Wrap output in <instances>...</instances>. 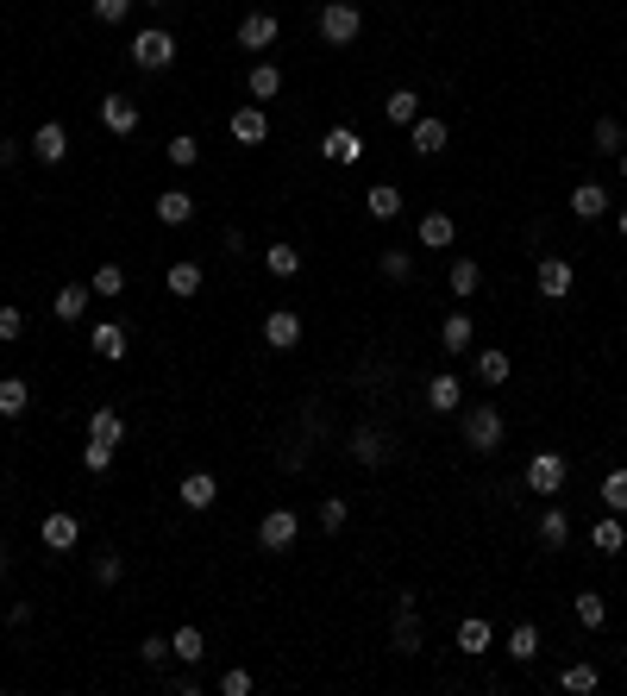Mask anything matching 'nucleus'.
Listing matches in <instances>:
<instances>
[{"mask_svg": "<svg viewBox=\"0 0 627 696\" xmlns=\"http://www.w3.org/2000/svg\"><path fill=\"white\" fill-rule=\"evenodd\" d=\"M170 690H176V696H195V690H201V678H195V671H182V678H170Z\"/></svg>", "mask_w": 627, "mask_h": 696, "instance_id": "5fc2aeb1", "label": "nucleus"}, {"mask_svg": "<svg viewBox=\"0 0 627 696\" xmlns=\"http://www.w3.org/2000/svg\"><path fill=\"white\" fill-rule=\"evenodd\" d=\"M396 653H421V615H414V596L396 602Z\"/></svg>", "mask_w": 627, "mask_h": 696, "instance_id": "a878e982", "label": "nucleus"}, {"mask_svg": "<svg viewBox=\"0 0 627 696\" xmlns=\"http://www.w3.org/2000/svg\"><path fill=\"white\" fill-rule=\"evenodd\" d=\"M615 232H621V239H627V207H621V214H615Z\"/></svg>", "mask_w": 627, "mask_h": 696, "instance_id": "4d7b16f0", "label": "nucleus"}, {"mask_svg": "<svg viewBox=\"0 0 627 696\" xmlns=\"http://www.w3.org/2000/svg\"><path fill=\"white\" fill-rule=\"evenodd\" d=\"M264 270H270V276H283V283H289V276L301 270V251H295V245H264Z\"/></svg>", "mask_w": 627, "mask_h": 696, "instance_id": "37998d69", "label": "nucleus"}, {"mask_svg": "<svg viewBox=\"0 0 627 696\" xmlns=\"http://www.w3.org/2000/svg\"><path fill=\"white\" fill-rule=\"evenodd\" d=\"M458 433H464V452H477V458H490V452L508 446V421H502L496 402H471L464 421H458Z\"/></svg>", "mask_w": 627, "mask_h": 696, "instance_id": "f257e3e1", "label": "nucleus"}, {"mask_svg": "<svg viewBox=\"0 0 627 696\" xmlns=\"http://www.w3.org/2000/svg\"><path fill=\"white\" fill-rule=\"evenodd\" d=\"M301 540V515H295V508H270V515L258 521V546L264 552H289Z\"/></svg>", "mask_w": 627, "mask_h": 696, "instance_id": "39448f33", "label": "nucleus"}, {"mask_svg": "<svg viewBox=\"0 0 627 696\" xmlns=\"http://www.w3.org/2000/svg\"><path fill=\"white\" fill-rule=\"evenodd\" d=\"M320 157H327V164H339V170H345V164H358V157H364V138H358L352 126H333L327 138H320Z\"/></svg>", "mask_w": 627, "mask_h": 696, "instance_id": "f8f14e48", "label": "nucleus"}, {"mask_svg": "<svg viewBox=\"0 0 627 696\" xmlns=\"http://www.w3.org/2000/svg\"><path fill=\"white\" fill-rule=\"evenodd\" d=\"M477 377L490 389H502L508 377H515V358H508V352H477Z\"/></svg>", "mask_w": 627, "mask_h": 696, "instance_id": "58836bf2", "label": "nucleus"}, {"mask_svg": "<svg viewBox=\"0 0 627 696\" xmlns=\"http://www.w3.org/2000/svg\"><path fill=\"white\" fill-rule=\"evenodd\" d=\"M364 214L370 220H396L402 214V189H396V182H370V189H364Z\"/></svg>", "mask_w": 627, "mask_h": 696, "instance_id": "412c9836", "label": "nucleus"}, {"mask_svg": "<svg viewBox=\"0 0 627 696\" xmlns=\"http://www.w3.org/2000/svg\"><path fill=\"white\" fill-rule=\"evenodd\" d=\"M458 653H490V621H483V615L458 621Z\"/></svg>", "mask_w": 627, "mask_h": 696, "instance_id": "a19ab883", "label": "nucleus"}, {"mask_svg": "<svg viewBox=\"0 0 627 696\" xmlns=\"http://www.w3.org/2000/svg\"><path fill=\"white\" fill-rule=\"evenodd\" d=\"M264 345H270V352H295V345H301V314L295 308H270L264 314Z\"/></svg>", "mask_w": 627, "mask_h": 696, "instance_id": "6e6552de", "label": "nucleus"}, {"mask_svg": "<svg viewBox=\"0 0 627 696\" xmlns=\"http://www.w3.org/2000/svg\"><path fill=\"white\" fill-rule=\"evenodd\" d=\"M132 63L151 69V76H157V69H170V63H176V38H170L164 26H145V32L132 38Z\"/></svg>", "mask_w": 627, "mask_h": 696, "instance_id": "7ed1b4c3", "label": "nucleus"}, {"mask_svg": "<svg viewBox=\"0 0 627 696\" xmlns=\"http://www.w3.org/2000/svg\"><path fill=\"white\" fill-rule=\"evenodd\" d=\"M138 120H145V113H138V101H132V95H107V101H101V126H107L113 138H132V132H138Z\"/></svg>", "mask_w": 627, "mask_h": 696, "instance_id": "9d476101", "label": "nucleus"}, {"mask_svg": "<svg viewBox=\"0 0 627 696\" xmlns=\"http://www.w3.org/2000/svg\"><path fill=\"white\" fill-rule=\"evenodd\" d=\"M352 458L364 464V471H377V464L389 458V439H383L377 427H358V433H352Z\"/></svg>", "mask_w": 627, "mask_h": 696, "instance_id": "bb28decb", "label": "nucleus"}, {"mask_svg": "<svg viewBox=\"0 0 627 696\" xmlns=\"http://www.w3.org/2000/svg\"><path fill=\"white\" fill-rule=\"evenodd\" d=\"M602 508H609V515H627V471H621V464L602 477Z\"/></svg>", "mask_w": 627, "mask_h": 696, "instance_id": "49530a36", "label": "nucleus"}, {"mask_svg": "<svg viewBox=\"0 0 627 696\" xmlns=\"http://www.w3.org/2000/svg\"><path fill=\"white\" fill-rule=\"evenodd\" d=\"M170 659H176V665H201V659H207V634H201V628H176V634H170Z\"/></svg>", "mask_w": 627, "mask_h": 696, "instance_id": "c756f323", "label": "nucleus"}, {"mask_svg": "<svg viewBox=\"0 0 627 696\" xmlns=\"http://www.w3.org/2000/svg\"><path fill=\"white\" fill-rule=\"evenodd\" d=\"M164 157H170L176 170H195V164H201V138H195V132H176L170 145H164Z\"/></svg>", "mask_w": 627, "mask_h": 696, "instance_id": "ea45409f", "label": "nucleus"}, {"mask_svg": "<svg viewBox=\"0 0 627 696\" xmlns=\"http://www.w3.org/2000/svg\"><path fill=\"white\" fill-rule=\"evenodd\" d=\"M276 38H283V19H276V13H245L239 19V51H258L264 57Z\"/></svg>", "mask_w": 627, "mask_h": 696, "instance_id": "0eeeda50", "label": "nucleus"}, {"mask_svg": "<svg viewBox=\"0 0 627 696\" xmlns=\"http://www.w3.org/2000/svg\"><path fill=\"white\" fill-rule=\"evenodd\" d=\"M596 684H602V671L590 659H577V665L559 671V690H571V696H596Z\"/></svg>", "mask_w": 627, "mask_h": 696, "instance_id": "f704fd0d", "label": "nucleus"}, {"mask_svg": "<svg viewBox=\"0 0 627 696\" xmlns=\"http://www.w3.org/2000/svg\"><path fill=\"white\" fill-rule=\"evenodd\" d=\"M88 571H95V584H120V577H126V559H120V552H101Z\"/></svg>", "mask_w": 627, "mask_h": 696, "instance_id": "8fccbe9b", "label": "nucleus"}, {"mask_svg": "<svg viewBox=\"0 0 627 696\" xmlns=\"http://www.w3.org/2000/svg\"><path fill=\"white\" fill-rule=\"evenodd\" d=\"M533 289H540L546 301H565V295L577 289V264L552 251V258H540V264H533Z\"/></svg>", "mask_w": 627, "mask_h": 696, "instance_id": "20e7f679", "label": "nucleus"}, {"mask_svg": "<svg viewBox=\"0 0 627 696\" xmlns=\"http://www.w3.org/2000/svg\"><path fill=\"white\" fill-rule=\"evenodd\" d=\"M345 515H352V508H345V496H327V502H320V527H327V533H339Z\"/></svg>", "mask_w": 627, "mask_h": 696, "instance_id": "603ef678", "label": "nucleus"}, {"mask_svg": "<svg viewBox=\"0 0 627 696\" xmlns=\"http://www.w3.org/2000/svg\"><path fill=\"white\" fill-rule=\"evenodd\" d=\"M201 283H207V276H201V264H195V258H176V264L164 270V289H170L176 301H195V295H201Z\"/></svg>", "mask_w": 627, "mask_h": 696, "instance_id": "f3484780", "label": "nucleus"}, {"mask_svg": "<svg viewBox=\"0 0 627 696\" xmlns=\"http://www.w3.org/2000/svg\"><path fill=\"white\" fill-rule=\"evenodd\" d=\"M590 138H596V151H602V157H621V151H627V126H621V120H596Z\"/></svg>", "mask_w": 627, "mask_h": 696, "instance_id": "c03bdc74", "label": "nucleus"}, {"mask_svg": "<svg viewBox=\"0 0 627 696\" xmlns=\"http://www.w3.org/2000/svg\"><path fill=\"white\" fill-rule=\"evenodd\" d=\"M145 7H164V0H145Z\"/></svg>", "mask_w": 627, "mask_h": 696, "instance_id": "bf43d9fd", "label": "nucleus"}, {"mask_svg": "<svg viewBox=\"0 0 627 696\" xmlns=\"http://www.w3.org/2000/svg\"><path fill=\"white\" fill-rule=\"evenodd\" d=\"M621 433H627V427H621Z\"/></svg>", "mask_w": 627, "mask_h": 696, "instance_id": "680f3d73", "label": "nucleus"}, {"mask_svg": "<svg viewBox=\"0 0 627 696\" xmlns=\"http://www.w3.org/2000/svg\"><path fill=\"white\" fill-rule=\"evenodd\" d=\"M590 546H596V552H609V559H615V552H627V527H621V515H602V521L590 527Z\"/></svg>", "mask_w": 627, "mask_h": 696, "instance_id": "72a5a7b5", "label": "nucleus"}, {"mask_svg": "<svg viewBox=\"0 0 627 696\" xmlns=\"http://www.w3.org/2000/svg\"><path fill=\"white\" fill-rule=\"evenodd\" d=\"M258 690V678H251L245 665H232V671H220V696H251Z\"/></svg>", "mask_w": 627, "mask_h": 696, "instance_id": "de8ad7c7", "label": "nucleus"}, {"mask_svg": "<svg viewBox=\"0 0 627 696\" xmlns=\"http://www.w3.org/2000/svg\"><path fill=\"white\" fill-rule=\"evenodd\" d=\"M88 289H95L101 301H113V295H126V270H120V264H95V276H88Z\"/></svg>", "mask_w": 627, "mask_h": 696, "instance_id": "79ce46f5", "label": "nucleus"}, {"mask_svg": "<svg viewBox=\"0 0 627 696\" xmlns=\"http://www.w3.org/2000/svg\"><path fill=\"white\" fill-rule=\"evenodd\" d=\"M527 490L533 496H559L565 490V452H533L527 458Z\"/></svg>", "mask_w": 627, "mask_h": 696, "instance_id": "423d86ee", "label": "nucleus"}, {"mask_svg": "<svg viewBox=\"0 0 627 696\" xmlns=\"http://www.w3.org/2000/svg\"><path fill=\"white\" fill-rule=\"evenodd\" d=\"M427 408H433V414H458V408H464V383L452 377V370L427 377Z\"/></svg>", "mask_w": 627, "mask_h": 696, "instance_id": "4468645a", "label": "nucleus"}, {"mask_svg": "<svg viewBox=\"0 0 627 696\" xmlns=\"http://www.w3.org/2000/svg\"><path fill=\"white\" fill-rule=\"evenodd\" d=\"M245 88H251V101H276V95H283V69H276L270 57H258V63H251V76H245Z\"/></svg>", "mask_w": 627, "mask_h": 696, "instance_id": "5701e85b", "label": "nucleus"}, {"mask_svg": "<svg viewBox=\"0 0 627 696\" xmlns=\"http://www.w3.org/2000/svg\"><path fill=\"white\" fill-rule=\"evenodd\" d=\"M408 132H414V157H439V151H446V138H452V126L446 120H427V113Z\"/></svg>", "mask_w": 627, "mask_h": 696, "instance_id": "aec40b11", "label": "nucleus"}, {"mask_svg": "<svg viewBox=\"0 0 627 696\" xmlns=\"http://www.w3.org/2000/svg\"><path fill=\"white\" fill-rule=\"evenodd\" d=\"M358 32H364V13L352 7V0H327V7H320V38H327L333 51L358 44Z\"/></svg>", "mask_w": 627, "mask_h": 696, "instance_id": "f03ea898", "label": "nucleus"}, {"mask_svg": "<svg viewBox=\"0 0 627 696\" xmlns=\"http://www.w3.org/2000/svg\"><path fill=\"white\" fill-rule=\"evenodd\" d=\"M446 283H452V295H458V301H471V295L483 289V264H477V258H452Z\"/></svg>", "mask_w": 627, "mask_h": 696, "instance_id": "cd10ccee", "label": "nucleus"}, {"mask_svg": "<svg viewBox=\"0 0 627 696\" xmlns=\"http://www.w3.org/2000/svg\"><path fill=\"white\" fill-rule=\"evenodd\" d=\"M0 690H7V684H0Z\"/></svg>", "mask_w": 627, "mask_h": 696, "instance_id": "052dcab7", "label": "nucleus"}, {"mask_svg": "<svg viewBox=\"0 0 627 696\" xmlns=\"http://www.w3.org/2000/svg\"><path fill=\"white\" fill-rule=\"evenodd\" d=\"M26 408H32V383H26V377H0V414H7V421H19Z\"/></svg>", "mask_w": 627, "mask_h": 696, "instance_id": "473e14b6", "label": "nucleus"}, {"mask_svg": "<svg viewBox=\"0 0 627 696\" xmlns=\"http://www.w3.org/2000/svg\"><path fill=\"white\" fill-rule=\"evenodd\" d=\"M383 120L389 126H414L421 120V95H414V88H389L383 95Z\"/></svg>", "mask_w": 627, "mask_h": 696, "instance_id": "b1692460", "label": "nucleus"}, {"mask_svg": "<svg viewBox=\"0 0 627 696\" xmlns=\"http://www.w3.org/2000/svg\"><path fill=\"white\" fill-rule=\"evenodd\" d=\"M38 540L51 546V552H76V540H82V521L69 515V508H57V515H44V521H38Z\"/></svg>", "mask_w": 627, "mask_h": 696, "instance_id": "1a4fd4ad", "label": "nucleus"}, {"mask_svg": "<svg viewBox=\"0 0 627 696\" xmlns=\"http://www.w3.org/2000/svg\"><path fill=\"white\" fill-rule=\"evenodd\" d=\"M377 270L389 276V283H408V276H414V251H408V245H389V251H377Z\"/></svg>", "mask_w": 627, "mask_h": 696, "instance_id": "4c0bfd02", "label": "nucleus"}, {"mask_svg": "<svg viewBox=\"0 0 627 696\" xmlns=\"http://www.w3.org/2000/svg\"><path fill=\"white\" fill-rule=\"evenodd\" d=\"M151 214L164 220V226H189V220H195V195H189V189H164V195L151 201Z\"/></svg>", "mask_w": 627, "mask_h": 696, "instance_id": "a211bd4d", "label": "nucleus"}, {"mask_svg": "<svg viewBox=\"0 0 627 696\" xmlns=\"http://www.w3.org/2000/svg\"><path fill=\"white\" fill-rule=\"evenodd\" d=\"M540 546L546 552H565L571 546V515H565V508H546V515H540Z\"/></svg>", "mask_w": 627, "mask_h": 696, "instance_id": "7c9ffc66", "label": "nucleus"}, {"mask_svg": "<svg viewBox=\"0 0 627 696\" xmlns=\"http://www.w3.org/2000/svg\"><path fill=\"white\" fill-rule=\"evenodd\" d=\"M571 214L577 220H602L609 214V189H602V182H577L571 189Z\"/></svg>", "mask_w": 627, "mask_h": 696, "instance_id": "393cba45", "label": "nucleus"}, {"mask_svg": "<svg viewBox=\"0 0 627 696\" xmlns=\"http://www.w3.org/2000/svg\"><path fill=\"white\" fill-rule=\"evenodd\" d=\"M414 239H421V251H446V245L458 239V226H452V214H421Z\"/></svg>", "mask_w": 627, "mask_h": 696, "instance_id": "4be33fe9", "label": "nucleus"}, {"mask_svg": "<svg viewBox=\"0 0 627 696\" xmlns=\"http://www.w3.org/2000/svg\"><path fill=\"white\" fill-rule=\"evenodd\" d=\"M13 571V546H0V577H7Z\"/></svg>", "mask_w": 627, "mask_h": 696, "instance_id": "6e6d98bb", "label": "nucleus"}, {"mask_svg": "<svg viewBox=\"0 0 627 696\" xmlns=\"http://www.w3.org/2000/svg\"><path fill=\"white\" fill-rule=\"evenodd\" d=\"M132 7H138V0H95V19H101V26H126Z\"/></svg>", "mask_w": 627, "mask_h": 696, "instance_id": "09e8293b", "label": "nucleus"}, {"mask_svg": "<svg viewBox=\"0 0 627 696\" xmlns=\"http://www.w3.org/2000/svg\"><path fill=\"white\" fill-rule=\"evenodd\" d=\"M113 452H120V446H107V439H88V446H82V471H88V477H107V471H113Z\"/></svg>", "mask_w": 627, "mask_h": 696, "instance_id": "a18cd8bd", "label": "nucleus"}, {"mask_svg": "<svg viewBox=\"0 0 627 696\" xmlns=\"http://www.w3.org/2000/svg\"><path fill=\"white\" fill-rule=\"evenodd\" d=\"M226 132L239 138V145H264V138H270V113H264V107H239V113L226 120Z\"/></svg>", "mask_w": 627, "mask_h": 696, "instance_id": "2eb2a0df", "label": "nucleus"}, {"mask_svg": "<svg viewBox=\"0 0 627 696\" xmlns=\"http://www.w3.org/2000/svg\"><path fill=\"white\" fill-rule=\"evenodd\" d=\"M508 659H515V665L540 659V628H533V621H515V628H508Z\"/></svg>", "mask_w": 627, "mask_h": 696, "instance_id": "c85d7f7f", "label": "nucleus"}, {"mask_svg": "<svg viewBox=\"0 0 627 696\" xmlns=\"http://www.w3.org/2000/svg\"><path fill=\"white\" fill-rule=\"evenodd\" d=\"M88 439H107V446H126V421L113 408H95L88 414Z\"/></svg>", "mask_w": 627, "mask_h": 696, "instance_id": "e433bc0d", "label": "nucleus"}, {"mask_svg": "<svg viewBox=\"0 0 627 696\" xmlns=\"http://www.w3.org/2000/svg\"><path fill=\"white\" fill-rule=\"evenodd\" d=\"M471 339H477L471 314H446L439 320V345H446V352H471Z\"/></svg>", "mask_w": 627, "mask_h": 696, "instance_id": "2f4dec72", "label": "nucleus"}, {"mask_svg": "<svg viewBox=\"0 0 627 696\" xmlns=\"http://www.w3.org/2000/svg\"><path fill=\"white\" fill-rule=\"evenodd\" d=\"M88 301H95V289H88V283H63L57 301H51V314L63 320V327H76V320L88 314Z\"/></svg>", "mask_w": 627, "mask_h": 696, "instance_id": "6ab92c4d", "label": "nucleus"}, {"mask_svg": "<svg viewBox=\"0 0 627 696\" xmlns=\"http://www.w3.org/2000/svg\"><path fill=\"white\" fill-rule=\"evenodd\" d=\"M176 502H182V508H195V515H201V508H214V502H220L214 471H189V477L176 483Z\"/></svg>", "mask_w": 627, "mask_h": 696, "instance_id": "9b49d317", "label": "nucleus"}, {"mask_svg": "<svg viewBox=\"0 0 627 696\" xmlns=\"http://www.w3.org/2000/svg\"><path fill=\"white\" fill-rule=\"evenodd\" d=\"M26 333V308L19 301H0V339H19Z\"/></svg>", "mask_w": 627, "mask_h": 696, "instance_id": "3c124183", "label": "nucleus"}, {"mask_svg": "<svg viewBox=\"0 0 627 696\" xmlns=\"http://www.w3.org/2000/svg\"><path fill=\"white\" fill-rule=\"evenodd\" d=\"M88 352L107 358V364H120V358H126V327H120V320H101V327H88Z\"/></svg>", "mask_w": 627, "mask_h": 696, "instance_id": "dca6fc26", "label": "nucleus"}, {"mask_svg": "<svg viewBox=\"0 0 627 696\" xmlns=\"http://www.w3.org/2000/svg\"><path fill=\"white\" fill-rule=\"evenodd\" d=\"M138 659H145V665H164V659H170V640H164V634H151L145 646H138Z\"/></svg>", "mask_w": 627, "mask_h": 696, "instance_id": "864d4df0", "label": "nucleus"}, {"mask_svg": "<svg viewBox=\"0 0 627 696\" xmlns=\"http://www.w3.org/2000/svg\"><path fill=\"white\" fill-rule=\"evenodd\" d=\"M32 157H38V164H63V157H69V132H63V120H44V126L32 132Z\"/></svg>", "mask_w": 627, "mask_h": 696, "instance_id": "ddd939ff", "label": "nucleus"}, {"mask_svg": "<svg viewBox=\"0 0 627 696\" xmlns=\"http://www.w3.org/2000/svg\"><path fill=\"white\" fill-rule=\"evenodd\" d=\"M615 170H621V176H627V151H621V157H615Z\"/></svg>", "mask_w": 627, "mask_h": 696, "instance_id": "13d9d810", "label": "nucleus"}, {"mask_svg": "<svg viewBox=\"0 0 627 696\" xmlns=\"http://www.w3.org/2000/svg\"><path fill=\"white\" fill-rule=\"evenodd\" d=\"M571 609H577V621H584V628H609V596H602V590H577Z\"/></svg>", "mask_w": 627, "mask_h": 696, "instance_id": "c9c22d12", "label": "nucleus"}]
</instances>
